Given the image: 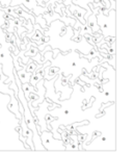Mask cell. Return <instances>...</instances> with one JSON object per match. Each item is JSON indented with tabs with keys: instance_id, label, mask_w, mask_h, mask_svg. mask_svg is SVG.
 <instances>
[{
	"instance_id": "cell-1",
	"label": "cell",
	"mask_w": 133,
	"mask_h": 152,
	"mask_svg": "<svg viewBox=\"0 0 133 152\" xmlns=\"http://www.w3.org/2000/svg\"><path fill=\"white\" fill-rule=\"evenodd\" d=\"M9 94L0 93V150H27L19 139L20 119L9 110Z\"/></svg>"
},
{
	"instance_id": "cell-2",
	"label": "cell",
	"mask_w": 133,
	"mask_h": 152,
	"mask_svg": "<svg viewBox=\"0 0 133 152\" xmlns=\"http://www.w3.org/2000/svg\"><path fill=\"white\" fill-rule=\"evenodd\" d=\"M97 22L101 27L104 37L116 36V10L112 9L106 16L102 11H99L97 16Z\"/></svg>"
},
{
	"instance_id": "cell-3",
	"label": "cell",
	"mask_w": 133,
	"mask_h": 152,
	"mask_svg": "<svg viewBox=\"0 0 133 152\" xmlns=\"http://www.w3.org/2000/svg\"><path fill=\"white\" fill-rule=\"evenodd\" d=\"M41 141L46 150H67L65 143L61 139H56L50 129L40 132Z\"/></svg>"
},
{
	"instance_id": "cell-4",
	"label": "cell",
	"mask_w": 133,
	"mask_h": 152,
	"mask_svg": "<svg viewBox=\"0 0 133 152\" xmlns=\"http://www.w3.org/2000/svg\"><path fill=\"white\" fill-rule=\"evenodd\" d=\"M20 127H21L22 130V135L26 139V144L30 147L31 150H34L33 147V142H32V137H33V132L32 130L27 126L25 120H24L23 115L21 116V119H20Z\"/></svg>"
}]
</instances>
